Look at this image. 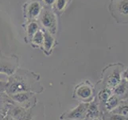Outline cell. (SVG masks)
<instances>
[{"label":"cell","instance_id":"9a60e30c","mask_svg":"<svg viewBox=\"0 0 128 120\" xmlns=\"http://www.w3.org/2000/svg\"><path fill=\"white\" fill-rule=\"evenodd\" d=\"M87 111L88 112V115L90 116H96V115L98 114V109H97V106L95 104H92L88 106V108Z\"/></svg>","mask_w":128,"mask_h":120},{"label":"cell","instance_id":"8fae6325","mask_svg":"<svg viewBox=\"0 0 128 120\" xmlns=\"http://www.w3.org/2000/svg\"><path fill=\"white\" fill-rule=\"evenodd\" d=\"M126 83H120L118 85H117L114 88V93L116 95H122L126 92Z\"/></svg>","mask_w":128,"mask_h":120},{"label":"cell","instance_id":"6da1fadb","mask_svg":"<svg viewBox=\"0 0 128 120\" xmlns=\"http://www.w3.org/2000/svg\"><path fill=\"white\" fill-rule=\"evenodd\" d=\"M88 103H80L79 104L76 108H74L70 111L68 115L67 118L68 119H81L84 118V116L86 114L87 110L88 108Z\"/></svg>","mask_w":128,"mask_h":120},{"label":"cell","instance_id":"5b68a950","mask_svg":"<svg viewBox=\"0 0 128 120\" xmlns=\"http://www.w3.org/2000/svg\"><path fill=\"white\" fill-rule=\"evenodd\" d=\"M42 23L46 27L52 28V26H55V18L52 14L47 11L44 13L42 17Z\"/></svg>","mask_w":128,"mask_h":120},{"label":"cell","instance_id":"ac0fdd59","mask_svg":"<svg viewBox=\"0 0 128 120\" xmlns=\"http://www.w3.org/2000/svg\"><path fill=\"white\" fill-rule=\"evenodd\" d=\"M110 120H125V117L118 114H112L110 117Z\"/></svg>","mask_w":128,"mask_h":120},{"label":"cell","instance_id":"4fadbf2b","mask_svg":"<svg viewBox=\"0 0 128 120\" xmlns=\"http://www.w3.org/2000/svg\"><path fill=\"white\" fill-rule=\"evenodd\" d=\"M116 108L117 109L114 110V111H116V114H118L120 115H122V116H124V117L128 115V104L122 105Z\"/></svg>","mask_w":128,"mask_h":120},{"label":"cell","instance_id":"5bb4252c","mask_svg":"<svg viewBox=\"0 0 128 120\" xmlns=\"http://www.w3.org/2000/svg\"><path fill=\"white\" fill-rule=\"evenodd\" d=\"M38 26L37 25V23H31L27 27V32H28V35L30 37H33L34 34L38 31Z\"/></svg>","mask_w":128,"mask_h":120},{"label":"cell","instance_id":"7a4b0ae2","mask_svg":"<svg viewBox=\"0 0 128 120\" xmlns=\"http://www.w3.org/2000/svg\"><path fill=\"white\" fill-rule=\"evenodd\" d=\"M76 95L81 99H88L92 96V88L88 85H80L78 87L76 91Z\"/></svg>","mask_w":128,"mask_h":120},{"label":"cell","instance_id":"8992f818","mask_svg":"<svg viewBox=\"0 0 128 120\" xmlns=\"http://www.w3.org/2000/svg\"><path fill=\"white\" fill-rule=\"evenodd\" d=\"M118 104H120V101H118L117 95H112L111 97L105 103L106 108L109 111H112V110L116 109V107L118 106Z\"/></svg>","mask_w":128,"mask_h":120},{"label":"cell","instance_id":"ffe728a7","mask_svg":"<svg viewBox=\"0 0 128 120\" xmlns=\"http://www.w3.org/2000/svg\"><path fill=\"white\" fill-rule=\"evenodd\" d=\"M55 1L56 0H44V2H45L46 4H47V5H52Z\"/></svg>","mask_w":128,"mask_h":120},{"label":"cell","instance_id":"d6986e66","mask_svg":"<svg viewBox=\"0 0 128 120\" xmlns=\"http://www.w3.org/2000/svg\"><path fill=\"white\" fill-rule=\"evenodd\" d=\"M122 76H123V78H124L126 80V81H128V68L125 70L124 72H123Z\"/></svg>","mask_w":128,"mask_h":120},{"label":"cell","instance_id":"ba28073f","mask_svg":"<svg viewBox=\"0 0 128 120\" xmlns=\"http://www.w3.org/2000/svg\"><path fill=\"white\" fill-rule=\"evenodd\" d=\"M54 38L51 36L50 34H48L47 32L44 33V42H43V45H44V48L45 50L47 51H50L52 47V45H54Z\"/></svg>","mask_w":128,"mask_h":120},{"label":"cell","instance_id":"44dd1931","mask_svg":"<svg viewBox=\"0 0 128 120\" xmlns=\"http://www.w3.org/2000/svg\"><path fill=\"white\" fill-rule=\"evenodd\" d=\"M7 120H16V119H14V118H9Z\"/></svg>","mask_w":128,"mask_h":120},{"label":"cell","instance_id":"7c38bea8","mask_svg":"<svg viewBox=\"0 0 128 120\" xmlns=\"http://www.w3.org/2000/svg\"><path fill=\"white\" fill-rule=\"evenodd\" d=\"M29 98L28 94L26 93H17V94L13 95V99H14L18 103H23L26 100H27Z\"/></svg>","mask_w":128,"mask_h":120},{"label":"cell","instance_id":"2e32d148","mask_svg":"<svg viewBox=\"0 0 128 120\" xmlns=\"http://www.w3.org/2000/svg\"><path fill=\"white\" fill-rule=\"evenodd\" d=\"M12 69L8 67L7 66L3 65V64H0V73H5V74H10L12 73Z\"/></svg>","mask_w":128,"mask_h":120},{"label":"cell","instance_id":"52a82bcc","mask_svg":"<svg viewBox=\"0 0 128 120\" xmlns=\"http://www.w3.org/2000/svg\"><path fill=\"white\" fill-rule=\"evenodd\" d=\"M40 11H41L40 4H39L38 2H34L30 4V6L28 9L29 15L31 18H35L39 15Z\"/></svg>","mask_w":128,"mask_h":120},{"label":"cell","instance_id":"30bf717a","mask_svg":"<svg viewBox=\"0 0 128 120\" xmlns=\"http://www.w3.org/2000/svg\"><path fill=\"white\" fill-rule=\"evenodd\" d=\"M111 95H112V91L109 88H105L104 90L100 91L98 95L100 100L104 102V103L108 101V99L111 97Z\"/></svg>","mask_w":128,"mask_h":120},{"label":"cell","instance_id":"9c48e42d","mask_svg":"<svg viewBox=\"0 0 128 120\" xmlns=\"http://www.w3.org/2000/svg\"><path fill=\"white\" fill-rule=\"evenodd\" d=\"M33 38V43L38 46H41L43 44L44 42V33L41 30H38V31L34 34Z\"/></svg>","mask_w":128,"mask_h":120},{"label":"cell","instance_id":"3957f363","mask_svg":"<svg viewBox=\"0 0 128 120\" xmlns=\"http://www.w3.org/2000/svg\"><path fill=\"white\" fill-rule=\"evenodd\" d=\"M116 10L120 15L128 17V0H116Z\"/></svg>","mask_w":128,"mask_h":120},{"label":"cell","instance_id":"277c9868","mask_svg":"<svg viewBox=\"0 0 128 120\" xmlns=\"http://www.w3.org/2000/svg\"><path fill=\"white\" fill-rule=\"evenodd\" d=\"M120 83H121V74L118 71V70H114L108 78V86L112 88H114Z\"/></svg>","mask_w":128,"mask_h":120},{"label":"cell","instance_id":"e0dca14e","mask_svg":"<svg viewBox=\"0 0 128 120\" xmlns=\"http://www.w3.org/2000/svg\"><path fill=\"white\" fill-rule=\"evenodd\" d=\"M66 4H67V1L66 0H56V8L59 11H62L63 9L65 7Z\"/></svg>","mask_w":128,"mask_h":120}]
</instances>
